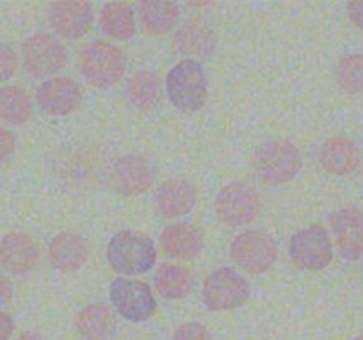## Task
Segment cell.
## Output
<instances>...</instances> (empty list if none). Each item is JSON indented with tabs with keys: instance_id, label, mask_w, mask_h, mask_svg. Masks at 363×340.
<instances>
[{
	"instance_id": "obj_1",
	"label": "cell",
	"mask_w": 363,
	"mask_h": 340,
	"mask_svg": "<svg viewBox=\"0 0 363 340\" xmlns=\"http://www.w3.org/2000/svg\"><path fill=\"white\" fill-rule=\"evenodd\" d=\"M166 91L171 104L182 112H196L207 102L208 86L203 65L193 59H184L169 70Z\"/></svg>"
},
{
	"instance_id": "obj_2",
	"label": "cell",
	"mask_w": 363,
	"mask_h": 340,
	"mask_svg": "<svg viewBox=\"0 0 363 340\" xmlns=\"http://www.w3.org/2000/svg\"><path fill=\"white\" fill-rule=\"evenodd\" d=\"M107 261L113 271L125 276L143 275L157 262V250L150 237L138 232H118L107 246Z\"/></svg>"
},
{
	"instance_id": "obj_3",
	"label": "cell",
	"mask_w": 363,
	"mask_h": 340,
	"mask_svg": "<svg viewBox=\"0 0 363 340\" xmlns=\"http://www.w3.org/2000/svg\"><path fill=\"white\" fill-rule=\"evenodd\" d=\"M255 170L258 178L267 185H281L291 182L301 170V153L285 139H272L262 145L255 153Z\"/></svg>"
},
{
	"instance_id": "obj_4",
	"label": "cell",
	"mask_w": 363,
	"mask_h": 340,
	"mask_svg": "<svg viewBox=\"0 0 363 340\" xmlns=\"http://www.w3.org/2000/svg\"><path fill=\"white\" fill-rule=\"evenodd\" d=\"M80 72L95 87H111L120 82L127 70V59L120 47L109 41H95L80 52Z\"/></svg>"
},
{
	"instance_id": "obj_5",
	"label": "cell",
	"mask_w": 363,
	"mask_h": 340,
	"mask_svg": "<svg viewBox=\"0 0 363 340\" xmlns=\"http://www.w3.org/2000/svg\"><path fill=\"white\" fill-rule=\"evenodd\" d=\"M250 292V283L244 276L233 269L223 268L205 278L201 287V300L211 310H233L246 303Z\"/></svg>"
},
{
	"instance_id": "obj_6",
	"label": "cell",
	"mask_w": 363,
	"mask_h": 340,
	"mask_svg": "<svg viewBox=\"0 0 363 340\" xmlns=\"http://www.w3.org/2000/svg\"><path fill=\"white\" fill-rule=\"evenodd\" d=\"M291 261L305 271H323L333 261V246H331L328 230L320 224H310L292 236L289 244Z\"/></svg>"
},
{
	"instance_id": "obj_7",
	"label": "cell",
	"mask_w": 363,
	"mask_h": 340,
	"mask_svg": "<svg viewBox=\"0 0 363 340\" xmlns=\"http://www.w3.org/2000/svg\"><path fill=\"white\" fill-rule=\"evenodd\" d=\"M232 261L250 275H262L274 265L278 246L271 236L258 230L240 234L230 248Z\"/></svg>"
},
{
	"instance_id": "obj_8",
	"label": "cell",
	"mask_w": 363,
	"mask_h": 340,
	"mask_svg": "<svg viewBox=\"0 0 363 340\" xmlns=\"http://www.w3.org/2000/svg\"><path fill=\"white\" fill-rule=\"evenodd\" d=\"M23 68L33 79H43L65 68L68 52L65 45L47 33L33 34L22 47Z\"/></svg>"
},
{
	"instance_id": "obj_9",
	"label": "cell",
	"mask_w": 363,
	"mask_h": 340,
	"mask_svg": "<svg viewBox=\"0 0 363 340\" xmlns=\"http://www.w3.org/2000/svg\"><path fill=\"white\" fill-rule=\"evenodd\" d=\"M260 210V196L251 185L233 182L223 187L216 198V214L226 226L250 224Z\"/></svg>"
},
{
	"instance_id": "obj_10",
	"label": "cell",
	"mask_w": 363,
	"mask_h": 340,
	"mask_svg": "<svg viewBox=\"0 0 363 340\" xmlns=\"http://www.w3.org/2000/svg\"><path fill=\"white\" fill-rule=\"evenodd\" d=\"M111 303L121 317L132 322L148 321L157 310V301L153 297L148 283L138 280L116 278L111 283Z\"/></svg>"
},
{
	"instance_id": "obj_11",
	"label": "cell",
	"mask_w": 363,
	"mask_h": 340,
	"mask_svg": "<svg viewBox=\"0 0 363 340\" xmlns=\"http://www.w3.org/2000/svg\"><path fill=\"white\" fill-rule=\"evenodd\" d=\"M38 107L48 116H68L79 109L82 102V91L79 84L68 77H52L36 89Z\"/></svg>"
},
{
	"instance_id": "obj_12",
	"label": "cell",
	"mask_w": 363,
	"mask_h": 340,
	"mask_svg": "<svg viewBox=\"0 0 363 340\" xmlns=\"http://www.w3.org/2000/svg\"><path fill=\"white\" fill-rule=\"evenodd\" d=\"M95 9L91 2L82 0H61L54 2L48 9V22L52 29L62 38L79 40L93 26Z\"/></svg>"
},
{
	"instance_id": "obj_13",
	"label": "cell",
	"mask_w": 363,
	"mask_h": 340,
	"mask_svg": "<svg viewBox=\"0 0 363 340\" xmlns=\"http://www.w3.org/2000/svg\"><path fill=\"white\" fill-rule=\"evenodd\" d=\"M330 226L342 257L358 261L363 255V212L352 207L337 210L331 214Z\"/></svg>"
},
{
	"instance_id": "obj_14",
	"label": "cell",
	"mask_w": 363,
	"mask_h": 340,
	"mask_svg": "<svg viewBox=\"0 0 363 340\" xmlns=\"http://www.w3.org/2000/svg\"><path fill=\"white\" fill-rule=\"evenodd\" d=\"M155 180L153 168L148 160L138 155H125L113 166L111 184L120 194L138 196L148 191Z\"/></svg>"
},
{
	"instance_id": "obj_15",
	"label": "cell",
	"mask_w": 363,
	"mask_h": 340,
	"mask_svg": "<svg viewBox=\"0 0 363 340\" xmlns=\"http://www.w3.org/2000/svg\"><path fill=\"white\" fill-rule=\"evenodd\" d=\"M40 262V246L26 234H8L0 241V265L13 275H26Z\"/></svg>"
},
{
	"instance_id": "obj_16",
	"label": "cell",
	"mask_w": 363,
	"mask_h": 340,
	"mask_svg": "<svg viewBox=\"0 0 363 340\" xmlns=\"http://www.w3.org/2000/svg\"><path fill=\"white\" fill-rule=\"evenodd\" d=\"M319 163L326 173L335 177H345L358 170L362 163V153L358 145L351 138L335 136L328 139L319 152Z\"/></svg>"
},
{
	"instance_id": "obj_17",
	"label": "cell",
	"mask_w": 363,
	"mask_h": 340,
	"mask_svg": "<svg viewBox=\"0 0 363 340\" xmlns=\"http://www.w3.org/2000/svg\"><path fill=\"white\" fill-rule=\"evenodd\" d=\"M203 230L193 223L169 224L160 236V246L164 253L171 258L189 261L200 255L203 250Z\"/></svg>"
},
{
	"instance_id": "obj_18",
	"label": "cell",
	"mask_w": 363,
	"mask_h": 340,
	"mask_svg": "<svg viewBox=\"0 0 363 340\" xmlns=\"http://www.w3.org/2000/svg\"><path fill=\"white\" fill-rule=\"evenodd\" d=\"M196 189L189 182L173 178V180L164 182L159 187L155 205L164 217L173 219V217H182L191 212L193 207L196 205Z\"/></svg>"
},
{
	"instance_id": "obj_19",
	"label": "cell",
	"mask_w": 363,
	"mask_h": 340,
	"mask_svg": "<svg viewBox=\"0 0 363 340\" xmlns=\"http://www.w3.org/2000/svg\"><path fill=\"white\" fill-rule=\"evenodd\" d=\"M87 255H89V250H87L86 241L77 234H59L52 239L50 246H48L50 264L61 273L79 271L86 264Z\"/></svg>"
},
{
	"instance_id": "obj_20",
	"label": "cell",
	"mask_w": 363,
	"mask_h": 340,
	"mask_svg": "<svg viewBox=\"0 0 363 340\" xmlns=\"http://www.w3.org/2000/svg\"><path fill=\"white\" fill-rule=\"evenodd\" d=\"M216 34L208 26L201 22H187L174 34V47L180 54L189 55V59H207L216 50Z\"/></svg>"
},
{
	"instance_id": "obj_21",
	"label": "cell",
	"mask_w": 363,
	"mask_h": 340,
	"mask_svg": "<svg viewBox=\"0 0 363 340\" xmlns=\"http://www.w3.org/2000/svg\"><path fill=\"white\" fill-rule=\"evenodd\" d=\"M77 331L86 340H109L116 331V315L106 305H87L75 317Z\"/></svg>"
},
{
	"instance_id": "obj_22",
	"label": "cell",
	"mask_w": 363,
	"mask_h": 340,
	"mask_svg": "<svg viewBox=\"0 0 363 340\" xmlns=\"http://www.w3.org/2000/svg\"><path fill=\"white\" fill-rule=\"evenodd\" d=\"M180 9L171 0H150L139 6V22L150 34H166L177 26Z\"/></svg>"
},
{
	"instance_id": "obj_23",
	"label": "cell",
	"mask_w": 363,
	"mask_h": 340,
	"mask_svg": "<svg viewBox=\"0 0 363 340\" xmlns=\"http://www.w3.org/2000/svg\"><path fill=\"white\" fill-rule=\"evenodd\" d=\"M127 97L135 109L153 112L160 104V79L152 72H138L127 84Z\"/></svg>"
},
{
	"instance_id": "obj_24",
	"label": "cell",
	"mask_w": 363,
	"mask_h": 340,
	"mask_svg": "<svg viewBox=\"0 0 363 340\" xmlns=\"http://www.w3.org/2000/svg\"><path fill=\"white\" fill-rule=\"evenodd\" d=\"M100 27L114 40H130L135 34V15L125 2H107L100 11Z\"/></svg>"
},
{
	"instance_id": "obj_25",
	"label": "cell",
	"mask_w": 363,
	"mask_h": 340,
	"mask_svg": "<svg viewBox=\"0 0 363 340\" xmlns=\"http://www.w3.org/2000/svg\"><path fill=\"white\" fill-rule=\"evenodd\" d=\"M157 292L166 300H184L193 290V276L186 268L174 264H164L157 269L155 278Z\"/></svg>"
},
{
	"instance_id": "obj_26",
	"label": "cell",
	"mask_w": 363,
	"mask_h": 340,
	"mask_svg": "<svg viewBox=\"0 0 363 340\" xmlns=\"http://www.w3.org/2000/svg\"><path fill=\"white\" fill-rule=\"evenodd\" d=\"M33 116L29 93L18 86L0 87V120L11 125H23Z\"/></svg>"
},
{
	"instance_id": "obj_27",
	"label": "cell",
	"mask_w": 363,
	"mask_h": 340,
	"mask_svg": "<svg viewBox=\"0 0 363 340\" xmlns=\"http://www.w3.org/2000/svg\"><path fill=\"white\" fill-rule=\"evenodd\" d=\"M337 82L345 93H363V54H347L337 66Z\"/></svg>"
},
{
	"instance_id": "obj_28",
	"label": "cell",
	"mask_w": 363,
	"mask_h": 340,
	"mask_svg": "<svg viewBox=\"0 0 363 340\" xmlns=\"http://www.w3.org/2000/svg\"><path fill=\"white\" fill-rule=\"evenodd\" d=\"M16 68H18L16 52L9 45L0 41V82L11 79L16 73Z\"/></svg>"
},
{
	"instance_id": "obj_29",
	"label": "cell",
	"mask_w": 363,
	"mask_h": 340,
	"mask_svg": "<svg viewBox=\"0 0 363 340\" xmlns=\"http://www.w3.org/2000/svg\"><path fill=\"white\" fill-rule=\"evenodd\" d=\"M171 340H212L211 333L200 322H186L174 331Z\"/></svg>"
},
{
	"instance_id": "obj_30",
	"label": "cell",
	"mask_w": 363,
	"mask_h": 340,
	"mask_svg": "<svg viewBox=\"0 0 363 340\" xmlns=\"http://www.w3.org/2000/svg\"><path fill=\"white\" fill-rule=\"evenodd\" d=\"M15 134L0 124V164L11 159L13 153H15Z\"/></svg>"
},
{
	"instance_id": "obj_31",
	"label": "cell",
	"mask_w": 363,
	"mask_h": 340,
	"mask_svg": "<svg viewBox=\"0 0 363 340\" xmlns=\"http://www.w3.org/2000/svg\"><path fill=\"white\" fill-rule=\"evenodd\" d=\"M347 15L349 20L354 23L356 27L363 29V0H356V2H349L347 4Z\"/></svg>"
},
{
	"instance_id": "obj_32",
	"label": "cell",
	"mask_w": 363,
	"mask_h": 340,
	"mask_svg": "<svg viewBox=\"0 0 363 340\" xmlns=\"http://www.w3.org/2000/svg\"><path fill=\"white\" fill-rule=\"evenodd\" d=\"M13 331H15V321L9 314L0 312V340H9L11 339Z\"/></svg>"
},
{
	"instance_id": "obj_33",
	"label": "cell",
	"mask_w": 363,
	"mask_h": 340,
	"mask_svg": "<svg viewBox=\"0 0 363 340\" xmlns=\"http://www.w3.org/2000/svg\"><path fill=\"white\" fill-rule=\"evenodd\" d=\"M13 297V285L9 282V278H6L2 273H0V307L6 303H9Z\"/></svg>"
},
{
	"instance_id": "obj_34",
	"label": "cell",
	"mask_w": 363,
	"mask_h": 340,
	"mask_svg": "<svg viewBox=\"0 0 363 340\" xmlns=\"http://www.w3.org/2000/svg\"><path fill=\"white\" fill-rule=\"evenodd\" d=\"M16 340H45V339L34 331H26V333H22V335H20Z\"/></svg>"
},
{
	"instance_id": "obj_35",
	"label": "cell",
	"mask_w": 363,
	"mask_h": 340,
	"mask_svg": "<svg viewBox=\"0 0 363 340\" xmlns=\"http://www.w3.org/2000/svg\"><path fill=\"white\" fill-rule=\"evenodd\" d=\"M354 340H363V333H362V335H358V336H356Z\"/></svg>"
},
{
	"instance_id": "obj_36",
	"label": "cell",
	"mask_w": 363,
	"mask_h": 340,
	"mask_svg": "<svg viewBox=\"0 0 363 340\" xmlns=\"http://www.w3.org/2000/svg\"><path fill=\"white\" fill-rule=\"evenodd\" d=\"M362 271H363V268H362Z\"/></svg>"
}]
</instances>
